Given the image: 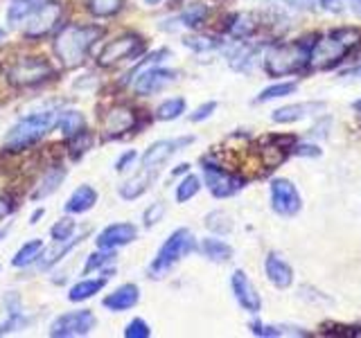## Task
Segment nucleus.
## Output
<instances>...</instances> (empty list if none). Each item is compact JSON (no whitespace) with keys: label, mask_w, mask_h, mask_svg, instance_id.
<instances>
[{"label":"nucleus","mask_w":361,"mask_h":338,"mask_svg":"<svg viewBox=\"0 0 361 338\" xmlns=\"http://www.w3.org/2000/svg\"><path fill=\"white\" fill-rule=\"evenodd\" d=\"M56 118H59L56 111H39V113H32V115L18 120L3 138V146L7 151L27 149V146L39 142L43 135L54 127Z\"/></svg>","instance_id":"7ed1b4c3"},{"label":"nucleus","mask_w":361,"mask_h":338,"mask_svg":"<svg viewBox=\"0 0 361 338\" xmlns=\"http://www.w3.org/2000/svg\"><path fill=\"white\" fill-rule=\"evenodd\" d=\"M63 178H66V169L63 167H56V169H52V172H48L43 178H41V183H39V187L32 192V201H43L45 196H50L52 192H56L61 187V183H63Z\"/></svg>","instance_id":"a878e982"},{"label":"nucleus","mask_w":361,"mask_h":338,"mask_svg":"<svg viewBox=\"0 0 361 338\" xmlns=\"http://www.w3.org/2000/svg\"><path fill=\"white\" fill-rule=\"evenodd\" d=\"M293 154L300 156V158H319L323 151L319 144H312V142H300V144H293L291 146Z\"/></svg>","instance_id":"c03bdc74"},{"label":"nucleus","mask_w":361,"mask_h":338,"mask_svg":"<svg viewBox=\"0 0 361 338\" xmlns=\"http://www.w3.org/2000/svg\"><path fill=\"white\" fill-rule=\"evenodd\" d=\"M97 203V192L90 187V185H79L71 199L66 201V212L68 214H84L90 208H95Z\"/></svg>","instance_id":"5701e85b"},{"label":"nucleus","mask_w":361,"mask_h":338,"mask_svg":"<svg viewBox=\"0 0 361 338\" xmlns=\"http://www.w3.org/2000/svg\"><path fill=\"white\" fill-rule=\"evenodd\" d=\"M201 169H203V178H206V187L210 189V194L217 199H228L244 187L242 176H235L228 169H221L217 163H212L210 158H201Z\"/></svg>","instance_id":"6e6552de"},{"label":"nucleus","mask_w":361,"mask_h":338,"mask_svg":"<svg viewBox=\"0 0 361 338\" xmlns=\"http://www.w3.org/2000/svg\"><path fill=\"white\" fill-rule=\"evenodd\" d=\"M165 203L163 201H156V203H152L149 208L145 210V214H142V221H145V225L147 228H152V225H156L158 221H163V217H165Z\"/></svg>","instance_id":"79ce46f5"},{"label":"nucleus","mask_w":361,"mask_h":338,"mask_svg":"<svg viewBox=\"0 0 361 338\" xmlns=\"http://www.w3.org/2000/svg\"><path fill=\"white\" fill-rule=\"evenodd\" d=\"M95 327V315L90 309L68 311L50 323V336L54 338H71V336H86Z\"/></svg>","instance_id":"9d476101"},{"label":"nucleus","mask_w":361,"mask_h":338,"mask_svg":"<svg viewBox=\"0 0 361 338\" xmlns=\"http://www.w3.org/2000/svg\"><path fill=\"white\" fill-rule=\"evenodd\" d=\"M255 30H257L255 14H246V11H242V14H233L228 18V23H226V32H228L233 39H240V41L253 37Z\"/></svg>","instance_id":"b1692460"},{"label":"nucleus","mask_w":361,"mask_h":338,"mask_svg":"<svg viewBox=\"0 0 361 338\" xmlns=\"http://www.w3.org/2000/svg\"><path fill=\"white\" fill-rule=\"evenodd\" d=\"M0 39H5V30H0Z\"/></svg>","instance_id":"4d7b16f0"},{"label":"nucleus","mask_w":361,"mask_h":338,"mask_svg":"<svg viewBox=\"0 0 361 338\" xmlns=\"http://www.w3.org/2000/svg\"><path fill=\"white\" fill-rule=\"evenodd\" d=\"M135 122H138V115L135 111L127 104H116L111 106L109 113L104 115V122H102V131H104V138H120V135L129 133L135 129Z\"/></svg>","instance_id":"4468645a"},{"label":"nucleus","mask_w":361,"mask_h":338,"mask_svg":"<svg viewBox=\"0 0 361 338\" xmlns=\"http://www.w3.org/2000/svg\"><path fill=\"white\" fill-rule=\"evenodd\" d=\"M208 14H210V9L203 5V3H190L183 11H180L178 20H180V25H183V27L197 30L199 25H203V23H206Z\"/></svg>","instance_id":"c85d7f7f"},{"label":"nucleus","mask_w":361,"mask_h":338,"mask_svg":"<svg viewBox=\"0 0 361 338\" xmlns=\"http://www.w3.org/2000/svg\"><path fill=\"white\" fill-rule=\"evenodd\" d=\"M195 142V135H188V138H176V140H158L149 144V149L142 154V167L145 169H158L163 163H167L176 151H180L183 146Z\"/></svg>","instance_id":"2eb2a0df"},{"label":"nucleus","mask_w":361,"mask_h":338,"mask_svg":"<svg viewBox=\"0 0 361 338\" xmlns=\"http://www.w3.org/2000/svg\"><path fill=\"white\" fill-rule=\"evenodd\" d=\"M124 336L127 338H149L152 330L142 318H133L127 327H124Z\"/></svg>","instance_id":"37998d69"},{"label":"nucleus","mask_w":361,"mask_h":338,"mask_svg":"<svg viewBox=\"0 0 361 338\" xmlns=\"http://www.w3.org/2000/svg\"><path fill=\"white\" fill-rule=\"evenodd\" d=\"M54 77V68L43 56H23L7 70V79L11 86L27 88Z\"/></svg>","instance_id":"423d86ee"},{"label":"nucleus","mask_w":361,"mask_h":338,"mask_svg":"<svg viewBox=\"0 0 361 338\" xmlns=\"http://www.w3.org/2000/svg\"><path fill=\"white\" fill-rule=\"evenodd\" d=\"M135 158H138V154H135L133 149H131V151H124V154L118 158V163H116V172H127V169L133 165Z\"/></svg>","instance_id":"49530a36"},{"label":"nucleus","mask_w":361,"mask_h":338,"mask_svg":"<svg viewBox=\"0 0 361 338\" xmlns=\"http://www.w3.org/2000/svg\"><path fill=\"white\" fill-rule=\"evenodd\" d=\"M264 273L276 289H289L293 282V270L280 253H269L264 257Z\"/></svg>","instance_id":"dca6fc26"},{"label":"nucleus","mask_w":361,"mask_h":338,"mask_svg":"<svg viewBox=\"0 0 361 338\" xmlns=\"http://www.w3.org/2000/svg\"><path fill=\"white\" fill-rule=\"evenodd\" d=\"M197 248L195 234L188 228H178L167 237V242L161 246V251L154 257V262L149 264V275L152 277H163L169 268L176 262H180L185 255H190Z\"/></svg>","instance_id":"39448f33"},{"label":"nucleus","mask_w":361,"mask_h":338,"mask_svg":"<svg viewBox=\"0 0 361 338\" xmlns=\"http://www.w3.org/2000/svg\"><path fill=\"white\" fill-rule=\"evenodd\" d=\"M361 43V32L359 30H332L316 37L310 50V68L312 70H330L336 63H341L345 56L353 52Z\"/></svg>","instance_id":"f257e3e1"},{"label":"nucleus","mask_w":361,"mask_h":338,"mask_svg":"<svg viewBox=\"0 0 361 338\" xmlns=\"http://www.w3.org/2000/svg\"><path fill=\"white\" fill-rule=\"evenodd\" d=\"M84 237H86V232H84V234H79V237H71V239H66V242H54V244L48 248V251L41 253V257H39V266H41V270H48V268H52L56 262H61L63 255H68L75 246H79V244L84 242Z\"/></svg>","instance_id":"aec40b11"},{"label":"nucleus","mask_w":361,"mask_h":338,"mask_svg":"<svg viewBox=\"0 0 361 338\" xmlns=\"http://www.w3.org/2000/svg\"><path fill=\"white\" fill-rule=\"evenodd\" d=\"M116 262V248H99L97 253L88 255L84 264V273H93V270H102L104 266Z\"/></svg>","instance_id":"72a5a7b5"},{"label":"nucleus","mask_w":361,"mask_h":338,"mask_svg":"<svg viewBox=\"0 0 361 338\" xmlns=\"http://www.w3.org/2000/svg\"><path fill=\"white\" fill-rule=\"evenodd\" d=\"M104 30L97 25H66L63 30H59L54 39V52L59 56V61L63 63V68H77L82 65L86 54Z\"/></svg>","instance_id":"f03ea898"},{"label":"nucleus","mask_w":361,"mask_h":338,"mask_svg":"<svg viewBox=\"0 0 361 338\" xmlns=\"http://www.w3.org/2000/svg\"><path fill=\"white\" fill-rule=\"evenodd\" d=\"M214 111H217V101H206V104H201L195 113H190V122H203V120H208Z\"/></svg>","instance_id":"a18cd8bd"},{"label":"nucleus","mask_w":361,"mask_h":338,"mask_svg":"<svg viewBox=\"0 0 361 338\" xmlns=\"http://www.w3.org/2000/svg\"><path fill=\"white\" fill-rule=\"evenodd\" d=\"M327 127H330V120H323V124H321V127H314V129H310V138H316V135H319V138H325V135H327Z\"/></svg>","instance_id":"8fccbe9b"},{"label":"nucleus","mask_w":361,"mask_h":338,"mask_svg":"<svg viewBox=\"0 0 361 338\" xmlns=\"http://www.w3.org/2000/svg\"><path fill=\"white\" fill-rule=\"evenodd\" d=\"M43 212H45L43 208H41V210H37V212H34V214H32V217H30V223H32V225H34V223H37V221H39V219L43 217Z\"/></svg>","instance_id":"603ef678"},{"label":"nucleus","mask_w":361,"mask_h":338,"mask_svg":"<svg viewBox=\"0 0 361 338\" xmlns=\"http://www.w3.org/2000/svg\"><path fill=\"white\" fill-rule=\"evenodd\" d=\"M199 189H201V180H199V176L188 174V176L176 185V201H178V203H185V201H190L192 196H197V194H199Z\"/></svg>","instance_id":"58836bf2"},{"label":"nucleus","mask_w":361,"mask_h":338,"mask_svg":"<svg viewBox=\"0 0 361 338\" xmlns=\"http://www.w3.org/2000/svg\"><path fill=\"white\" fill-rule=\"evenodd\" d=\"M201 253L206 255L210 262H228L233 259V246H228L224 239H217V237H206V239L201 242Z\"/></svg>","instance_id":"393cba45"},{"label":"nucleus","mask_w":361,"mask_h":338,"mask_svg":"<svg viewBox=\"0 0 361 338\" xmlns=\"http://www.w3.org/2000/svg\"><path fill=\"white\" fill-rule=\"evenodd\" d=\"M11 212H14V201H11L9 196H0V221H3L5 217H9Z\"/></svg>","instance_id":"de8ad7c7"},{"label":"nucleus","mask_w":361,"mask_h":338,"mask_svg":"<svg viewBox=\"0 0 361 338\" xmlns=\"http://www.w3.org/2000/svg\"><path fill=\"white\" fill-rule=\"evenodd\" d=\"M188 169H190V165H188V163H183V165H178L172 174H174V176H176V174H183V172H188Z\"/></svg>","instance_id":"864d4df0"},{"label":"nucleus","mask_w":361,"mask_h":338,"mask_svg":"<svg viewBox=\"0 0 361 338\" xmlns=\"http://www.w3.org/2000/svg\"><path fill=\"white\" fill-rule=\"evenodd\" d=\"M63 14V5L59 0H45L32 14L23 20V37L25 39H43L59 25Z\"/></svg>","instance_id":"0eeeda50"},{"label":"nucleus","mask_w":361,"mask_h":338,"mask_svg":"<svg viewBox=\"0 0 361 338\" xmlns=\"http://www.w3.org/2000/svg\"><path fill=\"white\" fill-rule=\"evenodd\" d=\"M282 3H287L291 7H302V9H310L314 5H319V0H282Z\"/></svg>","instance_id":"09e8293b"},{"label":"nucleus","mask_w":361,"mask_h":338,"mask_svg":"<svg viewBox=\"0 0 361 338\" xmlns=\"http://www.w3.org/2000/svg\"><path fill=\"white\" fill-rule=\"evenodd\" d=\"M231 289H233V296H235L237 304H240L244 311L253 313V315H257L259 311H262V298H259L257 289L253 287L251 277H248L242 268L233 270V275H231Z\"/></svg>","instance_id":"ddd939ff"},{"label":"nucleus","mask_w":361,"mask_h":338,"mask_svg":"<svg viewBox=\"0 0 361 338\" xmlns=\"http://www.w3.org/2000/svg\"><path fill=\"white\" fill-rule=\"evenodd\" d=\"M140 300V289L135 284H122L111 296L104 298V307L111 311H127L131 307H135Z\"/></svg>","instance_id":"6ab92c4d"},{"label":"nucleus","mask_w":361,"mask_h":338,"mask_svg":"<svg viewBox=\"0 0 361 338\" xmlns=\"http://www.w3.org/2000/svg\"><path fill=\"white\" fill-rule=\"evenodd\" d=\"M325 108V101H302V104H287L278 111H274V120L276 124H293V122H300L310 115H319V111Z\"/></svg>","instance_id":"a211bd4d"},{"label":"nucleus","mask_w":361,"mask_h":338,"mask_svg":"<svg viewBox=\"0 0 361 338\" xmlns=\"http://www.w3.org/2000/svg\"><path fill=\"white\" fill-rule=\"evenodd\" d=\"M145 52V41L138 34H122V37L109 41L97 54V63L102 68L116 65L124 59H135Z\"/></svg>","instance_id":"1a4fd4ad"},{"label":"nucleus","mask_w":361,"mask_h":338,"mask_svg":"<svg viewBox=\"0 0 361 338\" xmlns=\"http://www.w3.org/2000/svg\"><path fill=\"white\" fill-rule=\"evenodd\" d=\"M90 146H93V135H90L86 129L79 131L77 135H73V140H71V158L73 161H79Z\"/></svg>","instance_id":"ea45409f"},{"label":"nucleus","mask_w":361,"mask_h":338,"mask_svg":"<svg viewBox=\"0 0 361 338\" xmlns=\"http://www.w3.org/2000/svg\"><path fill=\"white\" fill-rule=\"evenodd\" d=\"M5 307L9 309V318L3 325H0V336L11 334V332H16V330H25V327L30 325V318H27L25 313H23L16 293H9V296L5 298Z\"/></svg>","instance_id":"4be33fe9"},{"label":"nucleus","mask_w":361,"mask_h":338,"mask_svg":"<svg viewBox=\"0 0 361 338\" xmlns=\"http://www.w3.org/2000/svg\"><path fill=\"white\" fill-rule=\"evenodd\" d=\"M138 237V228L133 223H113L106 225L104 230L97 234V246L99 248H120L135 242Z\"/></svg>","instance_id":"f3484780"},{"label":"nucleus","mask_w":361,"mask_h":338,"mask_svg":"<svg viewBox=\"0 0 361 338\" xmlns=\"http://www.w3.org/2000/svg\"><path fill=\"white\" fill-rule=\"evenodd\" d=\"M298 84L296 82H282V84H274L264 88L262 93L255 97V101H271V99H278V97H287L291 93H296Z\"/></svg>","instance_id":"4c0bfd02"},{"label":"nucleus","mask_w":361,"mask_h":338,"mask_svg":"<svg viewBox=\"0 0 361 338\" xmlns=\"http://www.w3.org/2000/svg\"><path fill=\"white\" fill-rule=\"evenodd\" d=\"M310 50H312V43H305V41L271 45L269 52L264 54V73L269 77L296 75L310 63Z\"/></svg>","instance_id":"20e7f679"},{"label":"nucleus","mask_w":361,"mask_h":338,"mask_svg":"<svg viewBox=\"0 0 361 338\" xmlns=\"http://www.w3.org/2000/svg\"><path fill=\"white\" fill-rule=\"evenodd\" d=\"M183 113H185V99L183 97H172V99H165L163 104L156 108V120L172 122V120L183 115Z\"/></svg>","instance_id":"2f4dec72"},{"label":"nucleus","mask_w":361,"mask_h":338,"mask_svg":"<svg viewBox=\"0 0 361 338\" xmlns=\"http://www.w3.org/2000/svg\"><path fill=\"white\" fill-rule=\"evenodd\" d=\"M9 228H11L9 223L5 225V228H0V239H5V237H7V232H9Z\"/></svg>","instance_id":"5fc2aeb1"},{"label":"nucleus","mask_w":361,"mask_h":338,"mask_svg":"<svg viewBox=\"0 0 361 338\" xmlns=\"http://www.w3.org/2000/svg\"><path fill=\"white\" fill-rule=\"evenodd\" d=\"M206 228L217 234H228L233 230V217L224 210H214L206 217Z\"/></svg>","instance_id":"f704fd0d"},{"label":"nucleus","mask_w":361,"mask_h":338,"mask_svg":"<svg viewBox=\"0 0 361 338\" xmlns=\"http://www.w3.org/2000/svg\"><path fill=\"white\" fill-rule=\"evenodd\" d=\"M75 232V221L73 219H59L54 225H52V239L54 242H66V239H71Z\"/></svg>","instance_id":"a19ab883"},{"label":"nucleus","mask_w":361,"mask_h":338,"mask_svg":"<svg viewBox=\"0 0 361 338\" xmlns=\"http://www.w3.org/2000/svg\"><path fill=\"white\" fill-rule=\"evenodd\" d=\"M163 0H145V5H149V7H156V5H161Z\"/></svg>","instance_id":"6e6d98bb"},{"label":"nucleus","mask_w":361,"mask_h":338,"mask_svg":"<svg viewBox=\"0 0 361 338\" xmlns=\"http://www.w3.org/2000/svg\"><path fill=\"white\" fill-rule=\"evenodd\" d=\"M39 5H41V0H14L7 9V20L11 25H18V23L25 20Z\"/></svg>","instance_id":"473e14b6"},{"label":"nucleus","mask_w":361,"mask_h":338,"mask_svg":"<svg viewBox=\"0 0 361 338\" xmlns=\"http://www.w3.org/2000/svg\"><path fill=\"white\" fill-rule=\"evenodd\" d=\"M54 127L59 129L66 138H73V135H77L79 131L86 129V120L79 111H61Z\"/></svg>","instance_id":"cd10ccee"},{"label":"nucleus","mask_w":361,"mask_h":338,"mask_svg":"<svg viewBox=\"0 0 361 338\" xmlns=\"http://www.w3.org/2000/svg\"><path fill=\"white\" fill-rule=\"evenodd\" d=\"M251 330L255 336L264 338H278V336H310V332L298 330V327H282V325H264V323H253Z\"/></svg>","instance_id":"c756f323"},{"label":"nucleus","mask_w":361,"mask_h":338,"mask_svg":"<svg viewBox=\"0 0 361 338\" xmlns=\"http://www.w3.org/2000/svg\"><path fill=\"white\" fill-rule=\"evenodd\" d=\"M269 192H271V208L280 217H293V214L300 212L302 201L296 185L289 178H274Z\"/></svg>","instance_id":"9b49d317"},{"label":"nucleus","mask_w":361,"mask_h":338,"mask_svg":"<svg viewBox=\"0 0 361 338\" xmlns=\"http://www.w3.org/2000/svg\"><path fill=\"white\" fill-rule=\"evenodd\" d=\"M154 178H156L154 169H145V172L131 176L129 180H124V183L120 185V189H118V192H120V196H122L124 201H133V199L142 196L145 192L152 187Z\"/></svg>","instance_id":"412c9836"},{"label":"nucleus","mask_w":361,"mask_h":338,"mask_svg":"<svg viewBox=\"0 0 361 338\" xmlns=\"http://www.w3.org/2000/svg\"><path fill=\"white\" fill-rule=\"evenodd\" d=\"M106 280H109V275L95 277V280H82V282H77V284L71 289V293H68V300H71V302H84L88 298H93L95 293H99L102 289H104Z\"/></svg>","instance_id":"bb28decb"},{"label":"nucleus","mask_w":361,"mask_h":338,"mask_svg":"<svg viewBox=\"0 0 361 338\" xmlns=\"http://www.w3.org/2000/svg\"><path fill=\"white\" fill-rule=\"evenodd\" d=\"M178 73L176 70H167V68H156V65H149L140 70L133 79V90L138 97H149V95H156L161 93V90L169 84L176 82Z\"/></svg>","instance_id":"f8f14e48"},{"label":"nucleus","mask_w":361,"mask_h":338,"mask_svg":"<svg viewBox=\"0 0 361 338\" xmlns=\"http://www.w3.org/2000/svg\"><path fill=\"white\" fill-rule=\"evenodd\" d=\"M341 77H361V65H357V68H350V70L341 73Z\"/></svg>","instance_id":"3c124183"},{"label":"nucleus","mask_w":361,"mask_h":338,"mask_svg":"<svg viewBox=\"0 0 361 338\" xmlns=\"http://www.w3.org/2000/svg\"><path fill=\"white\" fill-rule=\"evenodd\" d=\"M122 7H124V0H88V9H90V14L97 16V18L116 16Z\"/></svg>","instance_id":"e433bc0d"},{"label":"nucleus","mask_w":361,"mask_h":338,"mask_svg":"<svg viewBox=\"0 0 361 338\" xmlns=\"http://www.w3.org/2000/svg\"><path fill=\"white\" fill-rule=\"evenodd\" d=\"M41 253H43V242H41V239L25 242V244H23V246L18 248V251H16L14 259H11V264H14L16 268H20V266H30L32 262H37V259L41 257Z\"/></svg>","instance_id":"7c9ffc66"},{"label":"nucleus","mask_w":361,"mask_h":338,"mask_svg":"<svg viewBox=\"0 0 361 338\" xmlns=\"http://www.w3.org/2000/svg\"><path fill=\"white\" fill-rule=\"evenodd\" d=\"M183 45L195 52H212L221 48V41L217 37H206V34H192V37L183 39Z\"/></svg>","instance_id":"c9c22d12"}]
</instances>
